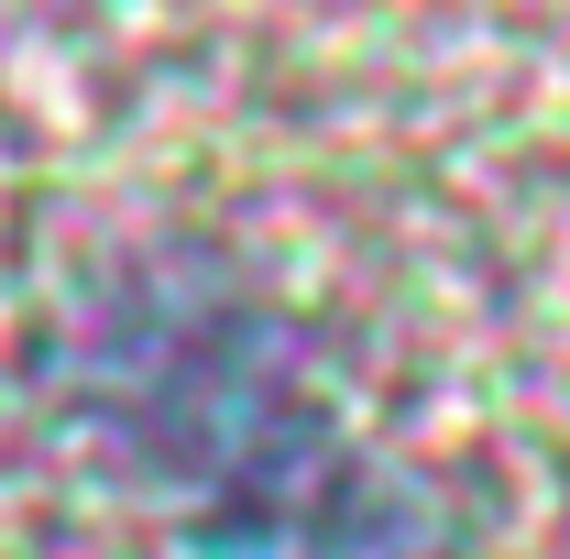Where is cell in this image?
Masks as SVG:
<instances>
[{"mask_svg": "<svg viewBox=\"0 0 570 559\" xmlns=\"http://www.w3.org/2000/svg\"><path fill=\"white\" fill-rule=\"evenodd\" d=\"M132 418L165 439V472H198L187 559H450L417 483H395L362 439L318 418L275 373V351H242L230 330H176L121 351Z\"/></svg>", "mask_w": 570, "mask_h": 559, "instance_id": "6da1fadb", "label": "cell"}]
</instances>
